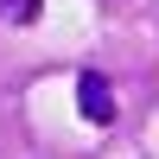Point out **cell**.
<instances>
[{
	"instance_id": "cell-1",
	"label": "cell",
	"mask_w": 159,
	"mask_h": 159,
	"mask_svg": "<svg viewBox=\"0 0 159 159\" xmlns=\"http://www.w3.org/2000/svg\"><path fill=\"white\" fill-rule=\"evenodd\" d=\"M76 115H83V121H96V127H108L115 115H121V108H115V89L102 83L96 70H89V76H76Z\"/></svg>"
},
{
	"instance_id": "cell-2",
	"label": "cell",
	"mask_w": 159,
	"mask_h": 159,
	"mask_svg": "<svg viewBox=\"0 0 159 159\" xmlns=\"http://www.w3.org/2000/svg\"><path fill=\"white\" fill-rule=\"evenodd\" d=\"M0 13H7L13 25H25V19H38V0H7V7H0Z\"/></svg>"
}]
</instances>
